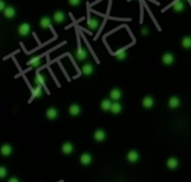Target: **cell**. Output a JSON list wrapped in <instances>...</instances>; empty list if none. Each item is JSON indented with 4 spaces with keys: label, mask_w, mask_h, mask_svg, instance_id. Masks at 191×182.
<instances>
[{
    "label": "cell",
    "mask_w": 191,
    "mask_h": 182,
    "mask_svg": "<svg viewBox=\"0 0 191 182\" xmlns=\"http://www.w3.org/2000/svg\"><path fill=\"white\" fill-rule=\"evenodd\" d=\"M0 153L4 156H9L12 153V146L10 145V144H4L0 148Z\"/></svg>",
    "instance_id": "cell-11"
},
{
    "label": "cell",
    "mask_w": 191,
    "mask_h": 182,
    "mask_svg": "<svg viewBox=\"0 0 191 182\" xmlns=\"http://www.w3.org/2000/svg\"><path fill=\"white\" fill-rule=\"evenodd\" d=\"M42 64V58L40 57H33V58L27 62L28 66H33V67H39Z\"/></svg>",
    "instance_id": "cell-19"
},
{
    "label": "cell",
    "mask_w": 191,
    "mask_h": 182,
    "mask_svg": "<svg viewBox=\"0 0 191 182\" xmlns=\"http://www.w3.org/2000/svg\"><path fill=\"white\" fill-rule=\"evenodd\" d=\"M74 151V145L70 143V142H65L63 145H61V152L64 154H70L72 152Z\"/></svg>",
    "instance_id": "cell-8"
},
{
    "label": "cell",
    "mask_w": 191,
    "mask_h": 182,
    "mask_svg": "<svg viewBox=\"0 0 191 182\" xmlns=\"http://www.w3.org/2000/svg\"><path fill=\"white\" fill-rule=\"evenodd\" d=\"M92 160H93V158L89 153H83L79 158V162L82 165H89L92 163Z\"/></svg>",
    "instance_id": "cell-5"
},
{
    "label": "cell",
    "mask_w": 191,
    "mask_h": 182,
    "mask_svg": "<svg viewBox=\"0 0 191 182\" xmlns=\"http://www.w3.org/2000/svg\"><path fill=\"white\" fill-rule=\"evenodd\" d=\"M75 56H76V58L78 59V60H84V59L87 58L89 51L85 49V48L78 47V49L76 50V53H75Z\"/></svg>",
    "instance_id": "cell-2"
},
{
    "label": "cell",
    "mask_w": 191,
    "mask_h": 182,
    "mask_svg": "<svg viewBox=\"0 0 191 182\" xmlns=\"http://www.w3.org/2000/svg\"><path fill=\"white\" fill-rule=\"evenodd\" d=\"M30 30H31V27H30V25H29L28 23H21V25L19 26L18 34L20 35V36L25 37V36H27V35H29Z\"/></svg>",
    "instance_id": "cell-1"
},
{
    "label": "cell",
    "mask_w": 191,
    "mask_h": 182,
    "mask_svg": "<svg viewBox=\"0 0 191 182\" xmlns=\"http://www.w3.org/2000/svg\"><path fill=\"white\" fill-rule=\"evenodd\" d=\"M141 34H142L143 36H146V35L149 34V28H148V27H142V29H141Z\"/></svg>",
    "instance_id": "cell-30"
},
{
    "label": "cell",
    "mask_w": 191,
    "mask_h": 182,
    "mask_svg": "<svg viewBox=\"0 0 191 182\" xmlns=\"http://www.w3.org/2000/svg\"><path fill=\"white\" fill-rule=\"evenodd\" d=\"M110 111H111L113 114H119L122 111V105L120 104L119 102H114V103H112V105H111Z\"/></svg>",
    "instance_id": "cell-20"
},
{
    "label": "cell",
    "mask_w": 191,
    "mask_h": 182,
    "mask_svg": "<svg viewBox=\"0 0 191 182\" xmlns=\"http://www.w3.org/2000/svg\"><path fill=\"white\" fill-rule=\"evenodd\" d=\"M142 105L144 109H151L154 105V100L152 96H145L142 101Z\"/></svg>",
    "instance_id": "cell-12"
},
{
    "label": "cell",
    "mask_w": 191,
    "mask_h": 182,
    "mask_svg": "<svg viewBox=\"0 0 191 182\" xmlns=\"http://www.w3.org/2000/svg\"><path fill=\"white\" fill-rule=\"evenodd\" d=\"M4 15L6 18H14L16 16V9L11 6H6L5 10H4Z\"/></svg>",
    "instance_id": "cell-9"
},
{
    "label": "cell",
    "mask_w": 191,
    "mask_h": 182,
    "mask_svg": "<svg viewBox=\"0 0 191 182\" xmlns=\"http://www.w3.org/2000/svg\"><path fill=\"white\" fill-rule=\"evenodd\" d=\"M8 182H20L19 181V179L18 178H16V177H11L9 179V180H8Z\"/></svg>",
    "instance_id": "cell-32"
},
{
    "label": "cell",
    "mask_w": 191,
    "mask_h": 182,
    "mask_svg": "<svg viewBox=\"0 0 191 182\" xmlns=\"http://www.w3.org/2000/svg\"><path fill=\"white\" fill-rule=\"evenodd\" d=\"M178 165H179V161H178L177 158H169L168 161H167V167L169 169H171V170H174V169L178 168Z\"/></svg>",
    "instance_id": "cell-17"
},
{
    "label": "cell",
    "mask_w": 191,
    "mask_h": 182,
    "mask_svg": "<svg viewBox=\"0 0 191 182\" xmlns=\"http://www.w3.org/2000/svg\"><path fill=\"white\" fill-rule=\"evenodd\" d=\"M174 62V56H173L172 53H165V54L162 56V63L167 66H170V65L173 64Z\"/></svg>",
    "instance_id": "cell-3"
},
{
    "label": "cell",
    "mask_w": 191,
    "mask_h": 182,
    "mask_svg": "<svg viewBox=\"0 0 191 182\" xmlns=\"http://www.w3.org/2000/svg\"><path fill=\"white\" fill-rule=\"evenodd\" d=\"M46 116L48 120H55V118L58 116V111H57L55 107H49V109L46 111Z\"/></svg>",
    "instance_id": "cell-14"
},
{
    "label": "cell",
    "mask_w": 191,
    "mask_h": 182,
    "mask_svg": "<svg viewBox=\"0 0 191 182\" xmlns=\"http://www.w3.org/2000/svg\"><path fill=\"white\" fill-rule=\"evenodd\" d=\"M126 56H127V54L123 49L117 50L116 53H115V57H116L117 60H124L126 58Z\"/></svg>",
    "instance_id": "cell-27"
},
{
    "label": "cell",
    "mask_w": 191,
    "mask_h": 182,
    "mask_svg": "<svg viewBox=\"0 0 191 182\" xmlns=\"http://www.w3.org/2000/svg\"><path fill=\"white\" fill-rule=\"evenodd\" d=\"M181 45L184 49H190L191 48V38L189 36H186L181 40Z\"/></svg>",
    "instance_id": "cell-25"
},
{
    "label": "cell",
    "mask_w": 191,
    "mask_h": 182,
    "mask_svg": "<svg viewBox=\"0 0 191 182\" xmlns=\"http://www.w3.org/2000/svg\"><path fill=\"white\" fill-rule=\"evenodd\" d=\"M105 137H106V133H105L104 130H101V128H100V130H96L95 133H94V139L98 142L104 141V140H105Z\"/></svg>",
    "instance_id": "cell-13"
},
{
    "label": "cell",
    "mask_w": 191,
    "mask_h": 182,
    "mask_svg": "<svg viewBox=\"0 0 191 182\" xmlns=\"http://www.w3.org/2000/svg\"><path fill=\"white\" fill-rule=\"evenodd\" d=\"M6 8V4L5 1H2V0H0V11H4Z\"/></svg>",
    "instance_id": "cell-31"
},
{
    "label": "cell",
    "mask_w": 191,
    "mask_h": 182,
    "mask_svg": "<svg viewBox=\"0 0 191 182\" xmlns=\"http://www.w3.org/2000/svg\"><path fill=\"white\" fill-rule=\"evenodd\" d=\"M110 97H111V101H115L117 102L119 100H121L122 97V92L120 88H113L110 92Z\"/></svg>",
    "instance_id": "cell-6"
},
{
    "label": "cell",
    "mask_w": 191,
    "mask_h": 182,
    "mask_svg": "<svg viewBox=\"0 0 191 182\" xmlns=\"http://www.w3.org/2000/svg\"><path fill=\"white\" fill-rule=\"evenodd\" d=\"M93 73H94V67L91 63H86V64H84L82 66V74H83V75L89 76V75H92Z\"/></svg>",
    "instance_id": "cell-4"
},
{
    "label": "cell",
    "mask_w": 191,
    "mask_h": 182,
    "mask_svg": "<svg viewBox=\"0 0 191 182\" xmlns=\"http://www.w3.org/2000/svg\"><path fill=\"white\" fill-rule=\"evenodd\" d=\"M98 25H100V21H98L97 18H92L89 19V21H87V26H89V29H96L98 27Z\"/></svg>",
    "instance_id": "cell-23"
},
{
    "label": "cell",
    "mask_w": 191,
    "mask_h": 182,
    "mask_svg": "<svg viewBox=\"0 0 191 182\" xmlns=\"http://www.w3.org/2000/svg\"><path fill=\"white\" fill-rule=\"evenodd\" d=\"M111 105H112V101L111 100H103L101 102V109L106 112V111H110Z\"/></svg>",
    "instance_id": "cell-24"
},
{
    "label": "cell",
    "mask_w": 191,
    "mask_h": 182,
    "mask_svg": "<svg viewBox=\"0 0 191 182\" xmlns=\"http://www.w3.org/2000/svg\"><path fill=\"white\" fill-rule=\"evenodd\" d=\"M42 94H44V91H42V87L40 85H36V87L33 88V95L35 97H42Z\"/></svg>",
    "instance_id": "cell-26"
},
{
    "label": "cell",
    "mask_w": 191,
    "mask_h": 182,
    "mask_svg": "<svg viewBox=\"0 0 191 182\" xmlns=\"http://www.w3.org/2000/svg\"><path fill=\"white\" fill-rule=\"evenodd\" d=\"M126 159L130 161L131 163H134V162H136L138 160L140 159V154H139V152L135 150H131L129 153H127V155H126Z\"/></svg>",
    "instance_id": "cell-7"
},
{
    "label": "cell",
    "mask_w": 191,
    "mask_h": 182,
    "mask_svg": "<svg viewBox=\"0 0 191 182\" xmlns=\"http://www.w3.org/2000/svg\"><path fill=\"white\" fill-rule=\"evenodd\" d=\"M7 169L5 167H0V179H4L7 175Z\"/></svg>",
    "instance_id": "cell-28"
},
{
    "label": "cell",
    "mask_w": 191,
    "mask_h": 182,
    "mask_svg": "<svg viewBox=\"0 0 191 182\" xmlns=\"http://www.w3.org/2000/svg\"><path fill=\"white\" fill-rule=\"evenodd\" d=\"M39 26L42 28V29H47L48 27H50L51 26V19L49 17H42L40 20H39Z\"/></svg>",
    "instance_id": "cell-15"
},
{
    "label": "cell",
    "mask_w": 191,
    "mask_h": 182,
    "mask_svg": "<svg viewBox=\"0 0 191 182\" xmlns=\"http://www.w3.org/2000/svg\"><path fill=\"white\" fill-rule=\"evenodd\" d=\"M80 0H70V5L72 6H79L80 5Z\"/></svg>",
    "instance_id": "cell-29"
},
{
    "label": "cell",
    "mask_w": 191,
    "mask_h": 182,
    "mask_svg": "<svg viewBox=\"0 0 191 182\" xmlns=\"http://www.w3.org/2000/svg\"><path fill=\"white\" fill-rule=\"evenodd\" d=\"M180 105V98L178 96H171L169 100V107L170 109H176Z\"/></svg>",
    "instance_id": "cell-18"
},
{
    "label": "cell",
    "mask_w": 191,
    "mask_h": 182,
    "mask_svg": "<svg viewBox=\"0 0 191 182\" xmlns=\"http://www.w3.org/2000/svg\"><path fill=\"white\" fill-rule=\"evenodd\" d=\"M68 112L72 116H77L80 113V106L78 104H72L68 109Z\"/></svg>",
    "instance_id": "cell-16"
},
{
    "label": "cell",
    "mask_w": 191,
    "mask_h": 182,
    "mask_svg": "<svg viewBox=\"0 0 191 182\" xmlns=\"http://www.w3.org/2000/svg\"><path fill=\"white\" fill-rule=\"evenodd\" d=\"M45 82H46L45 76H44L42 74L38 73L37 75H36V77H35V83H36V85H40V86L42 87L45 85Z\"/></svg>",
    "instance_id": "cell-21"
},
{
    "label": "cell",
    "mask_w": 191,
    "mask_h": 182,
    "mask_svg": "<svg viewBox=\"0 0 191 182\" xmlns=\"http://www.w3.org/2000/svg\"><path fill=\"white\" fill-rule=\"evenodd\" d=\"M53 19H54V21L56 23H64V20H65V14H64L63 11H61V10H58V11H56V12L54 14Z\"/></svg>",
    "instance_id": "cell-10"
},
{
    "label": "cell",
    "mask_w": 191,
    "mask_h": 182,
    "mask_svg": "<svg viewBox=\"0 0 191 182\" xmlns=\"http://www.w3.org/2000/svg\"><path fill=\"white\" fill-rule=\"evenodd\" d=\"M173 9H174V11L176 12H181V11H183L184 10V2L183 1H176L174 2V5H173Z\"/></svg>",
    "instance_id": "cell-22"
}]
</instances>
